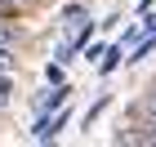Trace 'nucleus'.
I'll return each instance as SVG.
<instances>
[{"instance_id":"nucleus-2","label":"nucleus","mask_w":156,"mask_h":147,"mask_svg":"<svg viewBox=\"0 0 156 147\" xmlns=\"http://www.w3.org/2000/svg\"><path fill=\"white\" fill-rule=\"evenodd\" d=\"M125 58H129V54H125V45H107V54L98 58V72H103V76H112V72H116Z\"/></svg>"},{"instance_id":"nucleus-6","label":"nucleus","mask_w":156,"mask_h":147,"mask_svg":"<svg viewBox=\"0 0 156 147\" xmlns=\"http://www.w3.org/2000/svg\"><path fill=\"white\" fill-rule=\"evenodd\" d=\"M62 67H67V62H58V58H54V62L45 67V80H49V85H67V76H62Z\"/></svg>"},{"instance_id":"nucleus-5","label":"nucleus","mask_w":156,"mask_h":147,"mask_svg":"<svg viewBox=\"0 0 156 147\" xmlns=\"http://www.w3.org/2000/svg\"><path fill=\"white\" fill-rule=\"evenodd\" d=\"M107 107H112V98L103 94V98H98V103H94V107H89V111H85V116H80V125H85V129H89V125H94V121H98V116H103V111H107Z\"/></svg>"},{"instance_id":"nucleus-1","label":"nucleus","mask_w":156,"mask_h":147,"mask_svg":"<svg viewBox=\"0 0 156 147\" xmlns=\"http://www.w3.org/2000/svg\"><path fill=\"white\" fill-rule=\"evenodd\" d=\"M67 98H72V85H54L45 98H40V111H58V107H67Z\"/></svg>"},{"instance_id":"nucleus-9","label":"nucleus","mask_w":156,"mask_h":147,"mask_svg":"<svg viewBox=\"0 0 156 147\" xmlns=\"http://www.w3.org/2000/svg\"><path fill=\"white\" fill-rule=\"evenodd\" d=\"M143 23H147V31H152V36H156V18H143Z\"/></svg>"},{"instance_id":"nucleus-4","label":"nucleus","mask_w":156,"mask_h":147,"mask_svg":"<svg viewBox=\"0 0 156 147\" xmlns=\"http://www.w3.org/2000/svg\"><path fill=\"white\" fill-rule=\"evenodd\" d=\"M36 5H40V0H0V13L13 18V13H27V9H36Z\"/></svg>"},{"instance_id":"nucleus-7","label":"nucleus","mask_w":156,"mask_h":147,"mask_svg":"<svg viewBox=\"0 0 156 147\" xmlns=\"http://www.w3.org/2000/svg\"><path fill=\"white\" fill-rule=\"evenodd\" d=\"M9 98H13V80H9V72L0 67V111L9 107Z\"/></svg>"},{"instance_id":"nucleus-3","label":"nucleus","mask_w":156,"mask_h":147,"mask_svg":"<svg viewBox=\"0 0 156 147\" xmlns=\"http://www.w3.org/2000/svg\"><path fill=\"white\" fill-rule=\"evenodd\" d=\"M134 111H147V116H156V80H147V89H143V98L134 103Z\"/></svg>"},{"instance_id":"nucleus-8","label":"nucleus","mask_w":156,"mask_h":147,"mask_svg":"<svg viewBox=\"0 0 156 147\" xmlns=\"http://www.w3.org/2000/svg\"><path fill=\"white\" fill-rule=\"evenodd\" d=\"M103 54H107V49H103V45H85V62H94V58H103Z\"/></svg>"}]
</instances>
